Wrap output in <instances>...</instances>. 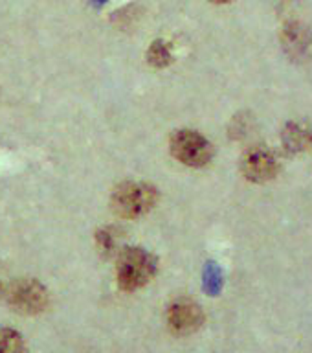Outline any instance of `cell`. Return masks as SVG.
<instances>
[{
    "mask_svg": "<svg viewBox=\"0 0 312 353\" xmlns=\"http://www.w3.org/2000/svg\"><path fill=\"white\" fill-rule=\"evenodd\" d=\"M0 353H22V336L10 327H0Z\"/></svg>",
    "mask_w": 312,
    "mask_h": 353,
    "instance_id": "cell-8",
    "label": "cell"
},
{
    "mask_svg": "<svg viewBox=\"0 0 312 353\" xmlns=\"http://www.w3.org/2000/svg\"><path fill=\"white\" fill-rule=\"evenodd\" d=\"M158 201V193L145 182H123L112 193V210L120 217H140Z\"/></svg>",
    "mask_w": 312,
    "mask_h": 353,
    "instance_id": "cell-1",
    "label": "cell"
},
{
    "mask_svg": "<svg viewBox=\"0 0 312 353\" xmlns=\"http://www.w3.org/2000/svg\"><path fill=\"white\" fill-rule=\"evenodd\" d=\"M147 61L153 66H156V68H164V66L169 65L171 54L169 48L165 46V43H162V41H154L147 52Z\"/></svg>",
    "mask_w": 312,
    "mask_h": 353,
    "instance_id": "cell-9",
    "label": "cell"
},
{
    "mask_svg": "<svg viewBox=\"0 0 312 353\" xmlns=\"http://www.w3.org/2000/svg\"><path fill=\"white\" fill-rule=\"evenodd\" d=\"M6 300L11 309L22 314L41 313L48 305V291L43 283L30 278L11 281L4 289Z\"/></svg>",
    "mask_w": 312,
    "mask_h": 353,
    "instance_id": "cell-3",
    "label": "cell"
},
{
    "mask_svg": "<svg viewBox=\"0 0 312 353\" xmlns=\"http://www.w3.org/2000/svg\"><path fill=\"white\" fill-rule=\"evenodd\" d=\"M96 241H98L99 250L109 256V254L116 252V247H118V234H116L112 228H105V230L98 232Z\"/></svg>",
    "mask_w": 312,
    "mask_h": 353,
    "instance_id": "cell-10",
    "label": "cell"
},
{
    "mask_svg": "<svg viewBox=\"0 0 312 353\" xmlns=\"http://www.w3.org/2000/svg\"><path fill=\"white\" fill-rule=\"evenodd\" d=\"M202 309L191 300H176L167 311V324L176 335H191L202 325Z\"/></svg>",
    "mask_w": 312,
    "mask_h": 353,
    "instance_id": "cell-6",
    "label": "cell"
},
{
    "mask_svg": "<svg viewBox=\"0 0 312 353\" xmlns=\"http://www.w3.org/2000/svg\"><path fill=\"white\" fill-rule=\"evenodd\" d=\"M283 43L292 55H302L309 46L307 30L300 24H289L283 32Z\"/></svg>",
    "mask_w": 312,
    "mask_h": 353,
    "instance_id": "cell-7",
    "label": "cell"
},
{
    "mask_svg": "<svg viewBox=\"0 0 312 353\" xmlns=\"http://www.w3.org/2000/svg\"><path fill=\"white\" fill-rule=\"evenodd\" d=\"M280 170V162L270 149L263 145L250 148L241 160L242 175L252 182H267L274 179Z\"/></svg>",
    "mask_w": 312,
    "mask_h": 353,
    "instance_id": "cell-5",
    "label": "cell"
},
{
    "mask_svg": "<svg viewBox=\"0 0 312 353\" xmlns=\"http://www.w3.org/2000/svg\"><path fill=\"white\" fill-rule=\"evenodd\" d=\"M215 4H225V2H230V0H211Z\"/></svg>",
    "mask_w": 312,
    "mask_h": 353,
    "instance_id": "cell-12",
    "label": "cell"
},
{
    "mask_svg": "<svg viewBox=\"0 0 312 353\" xmlns=\"http://www.w3.org/2000/svg\"><path fill=\"white\" fill-rule=\"evenodd\" d=\"M156 270V259L143 248H127L118 259V283L123 291L143 287Z\"/></svg>",
    "mask_w": 312,
    "mask_h": 353,
    "instance_id": "cell-2",
    "label": "cell"
},
{
    "mask_svg": "<svg viewBox=\"0 0 312 353\" xmlns=\"http://www.w3.org/2000/svg\"><path fill=\"white\" fill-rule=\"evenodd\" d=\"M171 153L182 164L200 168L208 164L214 149L200 132L184 129V131H176L171 138Z\"/></svg>",
    "mask_w": 312,
    "mask_h": 353,
    "instance_id": "cell-4",
    "label": "cell"
},
{
    "mask_svg": "<svg viewBox=\"0 0 312 353\" xmlns=\"http://www.w3.org/2000/svg\"><path fill=\"white\" fill-rule=\"evenodd\" d=\"M0 287H2V281H0ZM2 291H4V287H2Z\"/></svg>",
    "mask_w": 312,
    "mask_h": 353,
    "instance_id": "cell-13",
    "label": "cell"
},
{
    "mask_svg": "<svg viewBox=\"0 0 312 353\" xmlns=\"http://www.w3.org/2000/svg\"><path fill=\"white\" fill-rule=\"evenodd\" d=\"M105 2H107V0H92L94 6H101V4H105Z\"/></svg>",
    "mask_w": 312,
    "mask_h": 353,
    "instance_id": "cell-11",
    "label": "cell"
}]
</instances>
